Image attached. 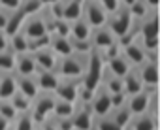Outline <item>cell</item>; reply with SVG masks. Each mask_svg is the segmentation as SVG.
I'll return each instance as SVG.
<instances>
[{
	"instance_id": "obj_1",
	"label": "cell",
	"mask_w": 160,
	"mask_h": 130,
	"mask_svg": "<svg viewBox=\"0 0 160 130\" xmlns=\"http://www.w3.org/2000/svg\"><path fill=\"white\" fill-rule=\"evenodd\" d=\"M85 60L87 55H70V57H62L57 60L55 66V74L60 79H68V81H81L83 72H85Z\"/></svg>"
},
{
	"instance_id": "obj_2",
	"label": "cell",
	"mask_w": 160,
	"mask_h": 130,
	"mask_svg": "<svg viewBox=\"0 0 160 130\" xmlns=\"http://www.w3.org/2000/svg\"><path fill=\"white\" fill-rule=\"evenodd\" d=\"M104 66H106V62H104L100 51H94V49H92V51L87 55V60H85V72H83L81 81H79V83H81V87L92 92V91L100 85Z\"/></svg>"
},
{
	"instance_id": "obj_3",
	"label": "cell",
	"mask_w": 160,
	"mask_h": 130,
	"mask_svg": "<svg viewBox=\"0 0 160 130\" xmlns=\"http://www.w3.org/2000/svg\"><path fill=\"white\" fill-rule=\"evenodd\" d=\"M106 27H108V28L111 30V34L119 40V38H122V36H126L128 32H132V30H134L136 21L132 19L130 10H128V8H124V6H121L117 12H113V13H109V15H108Z\"/></svg>"
},
{
	"instance_id": "obj_4",
	"label": "cell",
	"mask_w": 160,
	"mask_h": 130,
	"mask_svg": "<svg viewBox=\"0 0 160 130\" xmlns=\"http://www.w3.org/2000/svg\"><path fill=\"white\" fill-rule=\"evenodd\" d=\"M55 94L53 92H40L32 104H30V117L36 124H42L53 117V108H55Z\"/></svg>"
},
{
	"instance_id": "obj_5",
	"label": "cell",
	"mask_w": 160,
	"mask_h": 130,
	"mask_svg": "<svg viewBox=\"0 0 160 130\" xmlns=\"http://www.w3.org/2000/svg\"><path fill=\"white\" fill-rule=\"evenodd\" d=\"M81 17H83V21L91 28H100L108 21V13L104 12V8L96 2V0H85V2H83V15Z\"/></svg>"
},
{
	"instance_id": "obj_6",
	"label": "cell",
	"mask_w": 160,
	"mask_h": 130,
	"mask_svg": "<svg viewBox=\"0 0 160 130\" xmlns=\"http://www.w3.org/2000/svg\"><path fill=\"white\" fill-rule=\"evenodd\" d=\"M87 104H89V108H91V111H92L94 117L108 115V113L111 111V94H109L102 85H98V87L92 91V96H91V100H89Z\"/></svg>"
},
{
	"instance_id": "obj_7",
	"label": "cell",
	"mask_w": 160,
	"mask_h": 130,
	"mask_svg": "<svg viewBox=\"0 0 160 130\" xmlns=\"http://www.w3.org/2000/svg\"><path fill=\"white\" fill-rule=\"evenodd\" d=\"M70 119H72L73 130H92L94 115H92V111H91L87 102H75L73 113H72Z\"/></svg>"
},
{
	"instance_id": "obj_8",
	"label": "cell",
	"mask_w": 160,
	"mask_h": 130,
	"mask_svg": "<svg viewBox=\"0 0 160 130\" xmlns=\"http://www.w3.org/2000/svg\"><path fill=\"white\" fill-rule=\"evenodd\" d=\"M19 32H21L27 40H36V38L45 36V34H47V28H45V23H43L42 15L36 13V15H30V17H27V19L23 21V27H21Z\"/></svg>"
},
{
	"instance_id": "obj_9",
	"label": "cell",
	"mask_w": 160,
	"mask_h": 130,
	"mask_svg": "<svg viewBox=\"0 0 160 130\" xmlns=\"http://www.w3.org/2000/svg\"><path fill=\"white\" fill-rule=\"evenodd\" d=\"M136 23H138V36L141 40L158 38V10H151L141 21Z\"/></svg>"
},
{
	"instance_id": "obj_10",
	"label": "cell",
	"mask_w": 160,
	"mask_h": 130,
	"mask_svg": "<svg viewBox=\"0 0 160 130\" xmlns=\"http://www.w3.org/2000/svg\"><path fill=\"white\" fill-rule=\"evenodd\" d=\"M121 53H122V55H124V58L130 62V66H132V68H139L141 64L147 60V53H145V49L141 47L139 38H138V36H136V40H134L132 43H128V45L121 47Z\"/></svg>"
},
{
	"instance_id": "obj_11",
	"label": "cell",
	"mask_w": 160,
	"mask_h": 130,
	"mask_svg": "<svg viewBox=\"0 0 160 130\" xmlns=\"http://www.w3.org/2000/svg\"><path fill=\"white\" fill-rule=\"evenodd\" d=\"M53 94H55L57 100H64V102L75 104V102H79V81L60 79Z\"/></svg>"
},
{
	"instance_id": "obj_12",
	"label": "cell",
	"mask_w": 160,
	"mask_h": 130,
	"mask_svg": "<svg viewBox=\"0 0 160 130\" xmlns=\"http://www.w3.org/2000/svg\"><path fill=\"white\" fill-rule=\"evenodd\" d=\"M36 72H38V66H36V62H34L32 53H21V55H15V62H13V74H15V76L34 78Z\"/></svg>"
},
{
	"instance_id": "obj_13",
	"label": "cell",
	"mask_w": 160,
	"mask_h": 130,
	"mask_svg": "<svg viewBox=\"0 0 160 130\" xmlns=\"http://www.w3.org/2000/svg\"><path fill=\"white\" fill-rule=\"evenodd\" d=\"M89 42H91V47H92L94 51H100V53H102V51L108 49L111 43H115L117 38H115V36L111 34V30L104 25V27H100V28H92Z\"/></svg>"
},
{
	"instance_id": "obj_14",
	"label": "cell",
	"mask_w": 160,
	"mask_h": 130,
	"mask_svg": "<svg viewBox=\"0 0 160 130\" xmlns=\"http://www.w3.org/2000/svg\"><path fill=\"white\" fill-rule=\"evenodd\" d=\"M152 91H156V89H143V91H139V92H136V94L128 96L126 106H128V109H130V113H132V115L147 113V108H149V100H151Z\"/></svg>"
},
{
	"instance_id": "obj_15",
	"label": "cell",
	"mask_w": 160,
	"mask_h": 130,
	"mask_svg": "<svg viewBox=\"0 0 160 130\" xmlns=\"http://www.w3.org/2000/svg\"><path fill=\"white\" fill-rule=\"evenodd\" d=\"M138 74L145 89H158V62L145 60L138 68Z\"/></svg>"
},
{
	"instance_id": "obj_16",
	"label": "cell",
	"mask_w": 160,
	"mask_h": 130,
	"mask_svg": "<svg viewBox=\"0 0 160 130\" xmlns=\"http://www.w3.org/2000/svg\"><path fill=\"white\" fill-rule=\"evenodd\" d=\"M34 81H36L40 92H55L60 78L55 72H51V70H38L34 74Z\"/></svg>"
},
{
	"instance_id": "obj_17",
	"label": "cell",
	"mask_w": 160,
	"mask_h": 130,
	"mask_svg": "<svg viewBox=\"0 0 160 130\" xmlns=\"http://www.w3.org/2000/svg\"><path fill=\"white\" fill-rule=\"evenodd\" d=\"M32 57H34V62H36L38 70H51V72H55V66H57L58 57L49 47H43V49L34 51Z\"/></svg>"
},
{
	"instance_id": "obj_18",
	"label": "cell",
	"mask_w": 160,
	"mask_h": 130,
	"mask_svg": "<svg viewBox=\"0 0 160 130\" xmlns=\"http://www.w3.org/2000/svg\"><path fill=\"white\" fill-rule=\"evenodd\" d=\"M106 70L111 72L115 78H121V79H122V78L132 70V66H130V62L124 58V55L121 53V55H117V57L106 60Z\"/></svg>"
},
{
	"instance_id": "obj_19",
	"label": "cell",
	"mask_w": 160,
	"mask_h": 130,
	"mask_svg": "<svg viewBox=\"0 0 160 130\" xmlns=\"http://www.w3.org/2000/svg\"><path fill=\"white\" fill-rule=\"evenodd\" d=\"M49 49H51L58 58L73 55V49H72V42H70V38H60V36H53V34H49Z\"/></svg>"
},
{
	"instance_id": "obj_20",
	"label": "cell",
	"mask_w": 160,
	"mask_h": 130,
	"mask_svg": "<svg viewBox=\"0 0 160 130\" xmlns=\"http://www.w3.org/2000/svg\"><path fill=\"white\" fill-rule=\"evenodd\" d=\"M15 76V74H13ZM15 87L17 92H21L23 96H27L28 100H34L40 94V89L34 81V78H23V76H15Z\"/></svg>"
},
{
	"instance_id": "obj_21",
	"label": "cell",
	"mask_w": 160,
	"mask_h": 130,
	"mask_svg": "<svg viewBox=\"0 0 160 130\" xmlns=\"http://www.w3.org/2000/svg\"><path fill=\"white\" fill-rule=\"evenodd\" d=\"M128 130H158V119L151 117L149 113L134 115L130 124L126 126Z\"/></svg>"
},
{
	"instance_id": "obj_22",
	"label": "cell",
	"mask_w": 160,
	"mask_h": 130,
	"mask_svg": "<svg viewBox=\"0 0 160 130\" xmlns=\"http://www.w3.org/2000/svg\"><path fill=\"white\" fill-rule=\"evenodd\" d=\"M83 2L85 0H64V10H62V19L68 23H73L81 19L83 15Z\"/></svg>"
},
{
	"instance_id": "obj_23",
	"label": "cell",
	"mask_w": 160,
	"mask_h": 130,
	"mask_svg": "<svg viewBox=\"0 0 160 130\" xmlns=\"http://www.w3.org/2000/svg\"><path fill=\"white\" fill-rule=\"evenodd\" d=\"M122 89H124V94L126 96H132L139 91H143V83L139 79V74H138V68H132L124 78H122Z\"/></svg>"
},
{
	"instance_id": "obj_24",
	"label": "cell",
	"mask_w": 160,
	"mask_h": 130,
	"mask_svg": "<svg viewBox=\"0 0 160 130\" xmlns=\"http://www.w3.org/2000/svg\"><path fill=\"white\" fill-rule=\"evenodd\" d=\"M15 76L13 72H0V100H10L15 94Z\"/></svg>"
},
{
	"instance_id": "obj_25",
	"label": "cell",
	"mask_w": 160,
	"mask_h": 130,
	"mask_svg": "<svg viewBox=\"0 0 160 130\" xmlns=\"http://www.w3.org/2000/svg\"><path fill=\"white\" fill-rule=\"evenodd\" d=\"M91 32H92V28L83 21V17H81V19H77V21H73V23H70V40L89 42Z\"/></svg>"
},
{
	"instance_id": "obj_26",
	"label": "cell",
	"mask_w": 160,
	"mask_h": 130,
	"mask_svg": "<svg viewBox=\"0 0 160 130\" xmlns=\"http://www.w3.org/2000/svg\"><path fill=\"white\" fill-rule=\"evenodd\" d=\"M100 85H102L111 96H113V94H119V92H124V89H122V79H121V78H115L111 72H108L106 66H104V72H102Z\"/></svg>"
},
{
	"instance_id": "obj_27",
	"label": "cell",
	"mask_w": 160,
	"mask_h": 130,
	"mask_svg": "<svg viewBox=\"0 0 160 130\" xmlns=\"http://www.w3.org/2000/svg\"><path fill=\"white\" fill-rule=\"evenodd\" d=\"M10 53H13V55L30 53V42H28L21 32H17V34L10 36Z\"/></svg>"
},
{
	"instance_id": "obj_28",
	"label": "cell",
	"mask_w": 160,
	"mask_h": 130,
	"mask_svg": "<svg viewBox=\"0 0 160 130\" xmlns=\"http://www.w3.org/2000/svg\"><path fill=\"white\" fill-rule=\"evenodd\" d=\"M27 17L23 15V12L17 8V10H13L12 13H10V19H8V25H6V28H4V32L8 34V36H13V34H17L19 30H21V27H23V21H25Z\"/></svg>"
},
{
	"instance_id": "obj_29",
	"label": "cell",
	"mask_w": 160,
	"mask_h": 130,
	"mask_svg": "<svg viewBox=\"0 0 160 130\" xmlns=\"http://www.w3.org/2000/svg\"><path fill=\"white\" fill-rule=\"evenodd\" d=\"M109 115L113 117V121H115L122 130L130 124V121H132V117H134V115L130 113V109H128V106H126V104H124V106H121V108L111 109V111H109Z\"/></svg>"
},
{
	"instance_id": "obj_30",
	"label": "cell",
	"mask_w": 160,
	"mask_h": 130,
	"mask_svg": "<svg viewBox=\"0 0 160 130\" xmlns=\"http://www.w3.org/2000/svg\"><path fill=\"white\" fill-rule=\"evenodd\" d=\"M10 130H36V122L32 121L30 113H17V117L12 121Z\"/></svg>"
},
{
	"instance_id": "obj_31",
	"label": "cell",
	"mask_w": 160,
	"mask_h": 130,
	"mask_svg": "<svg viewBox=\"0 0 160 130\" xmlns=\"http://www.w3.org/2000/svg\"><path fill=\"white\" fill-rule=\"evenodd\" d=\"M92 130H122V128H121V126L113 121V117L108 113V115H102V117H94Z\"/></svg>"
},
{
	"instance_id": "obj_32",
	"label": "cell",
	"mask_w": 160,
	"mask_h": 130,
	"mask_svg": "<svg viewBox=\"0 0 160 130\" xmlns=\"http://www.w3.org/2000/svg\"><path fill=\"white\" fill-rule=\"evenodd\" d=\"M73 106H75V104H70V102H64V100H55L53 117H55V119H66V117H72V113H73Z\"/></svg>"
},
{
	"instance_id": "obj_33",
	"label": "cell",
	"mask_w": 160,
	"mask_h": 130,
	"mask_svg": "<svg viewBox=\"0 0 160 130\" xmlns=\"http://www.w3.org/2000/svg\"><path fill=\"white\" fill-rule=\"evenodd\" d=\"M19 10L23 12L25 17H30V15H36L43 10V4L40 0H21L19 2Z\"/></svg>"
},
{
	"instance_id": "obj_34",
	"label": "cell",
	"mask_w": 160,
	"mask_h": 130,
	"mask_svg": "<svg viewBox=\"0 0 160 130\" xmlns=\"http://www.w3.org/2000/svg\"><path fill=\"white\" fill-rule=\"evenodd\" d=\"M10 104L13 106V109H15L17 113H27V111H30V104H32V100H28L27 96H23L21 92L15 91V94L10 98Z\"/></svg>"
},
{
	"instance_id": "obj_35",
	"label": "cell",
	"mask_w": 160,
	"mask_h": 130,
	"mask_svg": "<svg viewBox=\"0 0 160 130\" xmlns=\"http://www.w3.org/2000/svg\"><path fill=\"white\" fill-rule=\"evenodd\" d=\"M128 10H130V15H132V19H134V21H141V19L151 12V10L147 8V4L143 2V0H136V2H134Z\"/></svg>"
},
{
	"instance_id": "obj_36",
	"label": "cell",
	"mask_w": 160,
	"mask_h": 130,
	"mask_svg": "<svg viewBox=\"0 0 160 130\" xmlns=\"http://www.w3.org/2000/svg\"><path fill=\"white\" fill-rule=\"evenodd\" d=\"M15 55L10 51H0V72H13Z\"/></svg>"
},
{
	"instance_id": "obj_37",
	"label": "cell",
	"mask_w": 160,
	"mask_h": 130,
	"mask_svg": "<svg viewBox=\"0 0 160 130\" xmlns=\"http://www.w3.org/2000/svg\"><path fill=\"white\" fill-rule=\"evenodd\" d=\"M51 34L53 36H60V38H70V23L64 21V19H57Z\"/></svg>"
},
{
	"instance_id": "obj_38",
	"label": "cell",
	"mask_w": 160,
	"mask_h": 130,
	"mask_svg": "<svg viewBox=\"0 0 160 130\" xmlns=\"http://www.w3.org/2000/svg\"><path fill=\"white\" fill-rule=\"evenodd\" d=\"M0 117H4L10 122L17 117V111L13 109V106L10 104V100H0Z\"/></svg>"
},
{
	"instance_id": "obj_39",
	"label": "cell",
	"mask_w": 160,
	"mask_h": 130,
	"mask_svg": "<svg viewBox=\"0 0 160 130\" xmlns=\"http://www.w3.org/2000/svg\"><path fill=\"white\" fill-rule=\"evenodd\" d=\"M30 42V53L38 51V49H43V47H49V34L42 36V38H36V40H28Z\"/></svg>"
},
{
	"instance_id": "obj_40",
	"label": "cell",
	"mask_w": 160,
	"mask_h": 130,
	"mask_svg": "<svg viewBox=\"0 0 160 130\" xmlns=\"http://www.w3.org/2000/svg\"><path fill=\"white\" fill-rule=\"evenodd\" d=\"M96 2L104 8V12L109 15V13H113V12H117L119 8H121V2L119 0H96Z\"/></svg>"
},
{
	"instance_id": "obj_41",
	"label": "cell",
	"mask_w": 160,
	"mask_h": 130,
	"mask_svg": "<svg viewBox=\"0 0 160 130\" xmlns=\"http://www.w3.org/2000/svg\"><path fill=\"white\" fill-rule=\"evenodd\" d=\"M21 0H0V10H6V12H13L19 8Z\"/></svg>"
},
{
	"instance_id": "obj_42",
	"label": "cell",
	"mask_w": 160,
	"mask_h": 130,
	"mask_svg": "<svg viewBox=\"0 0 160 130\" xmlns=\"http://www.w3.org/2000/svg\"><path fill=\"white\" fill-rule=\"evenodd\" d=\"M0 51H10V36L0 30Z\"/></svg>"
},
{
	"instance_id": "obj_43",
	"label": "cell",
	"mask_w": 160,
	"mask_h": 130,
	"mask_svg": "<svg viewBox=\"0 0 160 130\" xmlns=\"http://www.w3.org/2000/svg\"><path fill=\"white\" fill-rule=\"evenodd\" d=\"M10 13H12V12L0 10V30H4V28H6V25H8V19H10Z\"/></svg>"
},
{
	"instance_id": "obj_44",
	"label": "cell",
	"mask_w": 160,
	"mask_h": 130,
	"mask_svg": "<svg viewBox=\"0 0 160 130\" xmlns=\"http://www.w3.org/2000/svg\"><path fill=\"white\" fill-rule=\"evenodd\" d=\"M36 130H55V126L51 124V121H45L42 124H36Z\"/></svg>"
},
{
	"instance_id": "obj_45",
	"label": "cell",
	"mask_w": 160,
	"mask_h": 130,
	"mask_svg": "<svg viewBox=\"0 0 160 130\" xmlns=\"http://www.w3.org/2000/svg\"><path fill=\"white\" fill-rule=\"evenodd\" d=\"M149 10H158V0H143Z\"/></svg>"
},
{
	"instance_id": "obj_46",
	"label": "cell",
	"mask_w": 160,
	"mask_h": 130,
	"mask_svg": "<svg viewBox=\"0 0 160 130\" xmlns=\"http://www.w3.org/2000/svg\"><path fill=\"white\" fill-rule=\"evenodd\" d=\"M10 121H6L4 117H0V130H10Z\"/></svg>"
},
{
	"instance_id": "obj_47",
	"label": "cell",
	"mask_w": 160,
	"mask_h": 130,
	"mask_svg": "<svg viewBox=\"0 0 160 130\" xmlns=\"http://www.w3.org/2000/svg\"><path fill=\"white\" fill-rule=\"evenodd\" d=\"M119 2H121V6H124V8H130L136 0H119Z\"/></svg>"
},
{
	"instance_id": "obj_48",
	"label": "cell",
	"mask_w": 160,
	"mask_h": 130,
	"mask_svg": "<svg viewBox=\"0 0 160 130\" xmlns=\"http://www.w3.org/2000/svg\"><path fill=\"white\" fill-rule=\"evenodd\" d=\"M40 2L43 4V8H47V6H51V4H55L57 0H40Z\"/></svg>"
}]
</instances>
